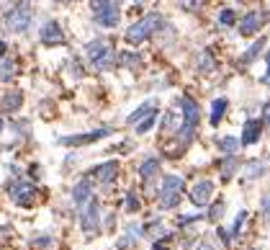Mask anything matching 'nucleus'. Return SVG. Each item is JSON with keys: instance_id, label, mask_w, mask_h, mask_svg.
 <instances>
[{"instance_id": "1", "label": "nucleus", "mask_w": 270, "mask_h": 250, "mask_svg": "<svg viewBox=\"0 0 270 250\" xmlns=\"http://www.w3.org/2000/svg\"><path fill=\"white\" fill-rule=\"evenodd\" d=\"M180 109H183V126H180L178 131V139L188 144L193 139V134H196V126H198V119H201V111H198V104L193 98L183 96L180 98Z\"/></svg>"}, {"instance_id": "2", "label": "nucleus", "mask_w": 270, "mask_h": 250, "mask_svg": "<svg viewBox=\"0 0 270 250\" xmlns=\"http://www.w3.org/2000/svg\"><path fill=\"white\" fill-rule=\"evenodd\" d=\"M85 54H88V60L93 62L95 70H111L116 65V52L111 49V44L103 41V39L90 41L85 47Z\"/></svg>"}, {"instance_id": "3", "label": "nucleus", "mask_w": 270, "mask_h": 250, "mask_svg": "<svg viewBox=\"0 0 270 250\" xmlns=\"http://www.w3.org/2000/svg\"><path fill=\"white\" fill-rule=\"evenodd\" d=\"M160 26H162V16H160V13H147L142 21L131 23V26L126 28V41H129V44H142L144 39L152 36Z\"/></svg>"}, {"instance_id": "4", "label": "nucleus", "mask_w": 270, "mask_h": 250, "mask_svg": "<svg viewBox=\"0 0 270 250\" xmlns=\"http://www.w3.org/2000/svg\"><path fill=\"white\" fill-rule=\"evenodd\" d=\"M31 16H34L31 5H28V3H16V5H13V8L5 13L3 23H5L8 31H13V34H23L26 28L31 26Z\"/></svg>"}, {"instance_id": "5", "label": "nucleus", "mask_w": 270, "mask_h": 250, "mask_svg": "<svg viewBox=\"0 0 270 250\" xmlns=\"http://www.w3.org/2000/svg\"><path fill=\"white\" fill-rule=\"evenodd\" d=\"M183 188H185V183H183L180 175H168V178L162 181V188H160V207L162 209H175Z\"/></svg>"}, {"instance_id": "6", "label": "nucleus", "mask_w": 270, "mask_h": 250, "mask_svg": "<svg viewBox=\"0 0 270 250\" xmlns=\"http://www.w3.org/2000/svg\"><path fill=\"white\" fill-rule=\"evenodd\" d=\"M80 222H83L85 238H95V235L100 232V204H98V199H90V201L85 204Z\"/></svg>"}, {"instance_id": "7", "label": "nucleus", "mask_w": 270, "mask_h": 250, "mask_svg": "<svg viewBox=\"0 0 270 250\" xmlns=\"http://www.w3.org/2000/svg\"><path fill=\"white\" fill-rule=\"evenodd\" d=\"M8 194L18 207H31V204L36 201V186L28 183V181H16V183L8 186Z\"/></svg>"}, {"instance_id": "8", "label": "nucleus", "mask_w": 270, "mask_h": 250, "mask_svg": "<svg viewBox=\"0 0 270 250\" xmlns=\"http://www.w3.org/2000/svg\"><path fill=\"white\" fill-rule=\"evenodd\" d=\"M111 129H95V131H85V134H72V137H62L59 139V144L65 147H83V144H93L103 137H108Z\"/></svg>"}, {"instance_id": "9", "label": "nucleus", "mask_w": 270, "mask_h": 250, "mask_svg": "<svg viewBox=\"0 0 270 250\" xmlns=\"http://www.w3.org/2000/svg\"><path fill=\"white\" fill-rule=\"evenodd\" d=\"M268 18H270L268 13H260V10L247 13V16H242V21H239V34H242V36H252V34H258V31H260V26H263Z\"/></svg>"}, {"instance_id": "10", "label": "nucleus", "mask_w": 270, "mask_h": 250, "mask_svg": "<svg viewBox=\"0 0 270 250\" xmlns=\"http://www.w3.org/2000/svg\"><path fill=\"white\" fill-rule=\"evenodd\" d=\"M39 36H41V41L47 44V47H59V44H65V31H62V26H59L57 21H47V23H44Z\"/></svg>"}, {"instance_id": "11", "label": "nucleus", "mask_w": 270, "mask_h": 250, "mask_svg": "<svg viewBox=\"0 0 270 250\" xmlns=\"http://www.w3.org/2000/svg\"><path fill=\"white\" fill-rule=\"evenodd\" d=\"M211 194H214V183L203 178L190 188V201L196 204V207H206V204L211 201Z\"/></svg>"}, {"instance_id": "12", "label": "nucleus", "mask_w": 270, "mask_h": 250, "mask_svg": "<svg viewBox=\"0 0 270 250\" xmlns=\"http://www.w3.org/2000/svg\"><path fill=\"white\" fill-rule=\"evenodd\" d=\"M93 199V183H90L88 178H83L78 186L72 188V201H75V207L78 209H85V204Z\"/></svg>"}, {"instance_id": "13", "label": "nucleus", "mask_w": 270, "mask_h": 250, "mask_svg": "<svg viewBox=\"0 0 270 250\" xmlns=\"http://www.w3.org/2000/svg\"><path fill=\"white\" fill-rule=\"evenodd\" d=\"M118 18H121V13H118V5H106L100 13H95V23L103 26V28H116L118 26Z\"/></svg>"}, {"instance_id": "14", "label": "nucleus", "mask_w": 270, "mask_h": 250, "mask_svg": "<svg viewBox=\"0 0 270 250\" xmlns=\"http://www.w3.org/2000/svg\"><path fill=\"white\" fill-rule=\"evenodd\" d=\"M90 173H93L100 183H111V181H116L118 163H116V160H108V163H100V165H95V168L90 170Z\"/></svg>"}, {"instance_id": "15", "label": "nucleus", "mask_w": 270, "mask_h": 250, "mask_svg": "<svg viewBox=\"0 0 270 250\" xmlns=\"http://www.w3.org/2000/svg\"><path fill=\"white\" fill-rule=\"evenodd\" d=\"M260 131H263V122H260V119H250V122H245L242 139H239V144H255V142L260 139Z\"/></svg>"}, {"instance_id": "16", "label": "nucleus", "mask_w": 270, "mask_h": 250, "mask_svg": "<svg viewBox=\"0 0 270 250\" xmlns=\"http://www.w3.org/2000/svg\"><path fill=\"white\" fill-rule=\"evenodd\" d=\"M23 104V93L21 91H8L3 98H0V111H5V114H13V111H18Z\"/></svg>"}, {"instance_id": "17", "label": "nucleus", "mask_w": 270, "mask_h": 250, "mask_svg": "<svg viewBox=\"0 0 270 250\" xmlns=\"http://www.w3.org/2000/svg\"><path fill=\"white\" fill-rule=\"evenodd\" d=\"M155 111H157V104H155V101H147V104H142L134 114H129V119H126V122H129V124H139L142 119H147V116H149V114H155Z\"/></svg>"}, {"instance_id": "18", "label": "nucleus", "mask_w": 270, "mask_h": 250, "mask_svg": "<svg viewBox=\"0 0 270 250\" xmlns=\"http://www.w3.org/2000/svg\"><path fill=\"white\" fill-rule=\"evenodd\" d=\"M237 168H239V160H237L234 155H227V157H224L221 163H219V170H221V178H224V181H229L232 175H234V170H237Z\"/></svg>"}, {"instance_id": "19", "label": "nucleus", "mask_w": 270, "mask_h": 250, "mask_svg": "<svg viewBox=\"0 0 270 250\" xmlns=\"http://www.w3.org/2000/svg\"><path fill=\"white\" fill-rule=\"evenodd\" d=\"M157 173H160V160L157 157H149V160H144V163L139 165V175H142L144 181H149Z\"/></svg>"}, {"instance_id": "20", "label": "nucleus", "mask_w": 270, "mask_h": 250, "mask_svg": "<svg viewBox=\"0 0 270 250\" xmlns=\"http://www.w3.org/2000/svg\"><path fill=\"white\" fill-rule=\"evenodd\" d=\"M18 75V62H13V60H0V80H13Z\"/></svg>"}, {"instance_id": "21", "label": "nucleus", "mask_w": 270, "mask_h": 250, "mask_svg": "<svg viewBox=\"0 0 270 250\" xmlns=\"http://www.w3.org/2000/svg\"><path fill=\"white\" fill-rule=\"evenodd\" d=\"M263 47H265V36H260L258 41H255L252 47H250V49L242 54V60H239V62H242V65H250L252 60H258V54L263 52Z\"/></svg>"}, {"instance_id": "22", "label": "nucleus", "mask_w": 270, "mask_h": 250, "mask_svg": "<svg viewBox=\"0 0 270 250\" xmlns=\"http://www.w3.org/2000/svg\"><path fill=\"white\" fill-rule=\"evenodd\" d=\"M198 70L201 72H214L216 70V60H214V54L208 52V49H203L198 54Z\"/></svg>"}, {"instance_id": "23", "label": "nucleus", "mask_w": 270, "mask_h": 250, "mask_svg": "<svg viewBox=\"0 0 270 250\" xmlns=\"http://www.w3.org/2000/svg\"><path fill=\"white\" fill-rule=\"evenodd\" d=\"M216 147H219V152L234 155L239 150V139L237 137H221V139H216Z\"/></svg>"}, {"instance_id": "24", "label": "nucleus", "mask_w": 270, "mask_h": 250, "mask_svg": "<svg viewBox=\"0 0 270 250\" xmlns=\"http://www.w3.org/2000/svg\"><path fill=\"white\" fill-rule=\"evenodd\" d=\"M224 111H227V98H216L211 106V124L219 126V122L224 119Z\"/></svg>"}, {"instance_id": "25", "label": "nucleus", "mask_w": 270, "mask_h": 250, "mask_svg": "<svg viewBox=\"0 0 270 250\" xmlns=\"http://www.w3.org/2000/svg\"><path fill=\"white\" fill-rule=\"evenodd\" d=\"M265 170H268V163L252 160V163H247V178H260V175H265Z\"/></svg>"}, {"instance_id": "26", "label": "nucleus", "mask_w": 270, "mask_h": 250, "mask_svg": "<svg viewBox=\"0 0 270 250\" xmlns=\"http://www.w3.org/2000/svg\"><path fill=\"white\" fill-rule=\"evenodd\" d=\"M155 122H157V114H149L147 119H142V122L137 124V134H147V131L155 126Z\"/></svg>"}, {"instance_id": "27", "label": "nucleus", "mask_w": 270, "mask_h": 250, "mask_svg": "<svg viewBox=\"0 0 270 250\" xmlns=\"http://www.w3.org/2000/svg\"><path fill=\"white\" fill-rule=\"evenodd\" d=\"M219 23H221V26H234V23H237L234 10H232V8H224V10H219Z\"/></svg>"}, {"instance_id": "28", "label": "nucleus", "mask_w": 270, "mask_h": 250, "mask_svg": "<svg viewBox=\"0 0 270 250\" xmlns=\"http://www.w3.org/2000/svg\"><path fill=\"white\" fill-rule=\"evenodd\" d=\"M178 3H180V8H183V10L196 13V10H201V8H203L206 0H178Z\"/></svg>"}, {"instance_id": "29", "label": "nucleus", "mask_w": 270, "mask_h": 250, "mask_svg": "<svg viewBox=\"0 0 270 250\" xmlns=\"http://www.w3.org/2000/svg\"><path fill=\"white\" fill-rule=\"evenodd\" d=\"M224 209H227V207H224V201L214 204V207H211V212L206 214V217H208V222H219V219L224 217Z\"/></svg>"}, {"instance_id": "30", "label": "nucleus", "mask_w": 270, "mask_h": 250, "mask_svg": "<svg viewBox=\"0 0 270 250\" xmlns=\"http://www.w3.org/2000/svg\"><path fill=\"white\" fill-rule=\"evenodd\" d=\"M245 222H247V212H239V214H237V219H234V227H232V232H229V238H237L239 230L245 227Z\"/></svg>"}, {"instance_id": "31", "label": "nucleus", "mask_w": 270, "mask_h": 250, "mask_svg": "<svg viewBox=\"0 0 270 250\" xmlns=\"http://www.w3.org/2000/svg\"><path fill=\"white\" fill-rule=\"evenodd\" d=\"M116 62H121V65H129V67H134V65H139V57L137 54H129V52H121L118 54V60Z\"/></svg>"}, {"instance_id": "32", "label": "nucleus", "mask_w": 270, "mask_h": 250, "mask_svg": "<svg viewBox=\"0 0 270 250\" xmlns=\"http://www.w3.org/2000/svg\"><path fill=\"white\" fill-rule=\"evenodd\" d=\"M134 243H137V238H131V235L126 232V235H124V238H118V243H116V248H118V250H129V248H131Z\"/></svg>"}, {"instance_id": "33", "label": "nucleus", "mask_w": 270, "mask_h": 250, "mask_svg": "<svg viewBox=\"0 0 270 250\" xmlns=\"http://www.w3.org/2000/svg\"><path fill=\"white\" fill-rule=\"evenodd\" d=\"M139 207H142V204H139L137 194H129V196H126V209L134 214V212H139Z\"/></svg>"}, {"instance_id": "34", "label": "nucleus", "mask_w": 270, "mask_h": 250, "mask_svg": "<svg viewBox=\"0 0 270 250\" xmlns=\"http://www.w3.org/2000/svg\"><path fill=\"white\" fill-rule=\"evenodd\" d=\"M106 5H111V0H90V8H93V13H100Z\"/></svg>"}, {"instance_id": "35", "label": "nucleus", "mask_w": 270, "mask_h": 250, "mask_svg": "<svg viewBox=\"0 0 270 250\" xmlns=\"http://www.w3.org/2000/svg\"><path fill=\"white\" fill-rule=\"evenodd\" d=\"M49 243H52V238H36V240H31L34 248H44V245H49Z\"/></svg>"}, {"instance_id": "36", "label": "nucleus", "mask_w": 270, "mask_h": 250, "mask_svg": "<svg viewBox=\"0 0 270 250\" xmlns=\"http://www.w3.org/2000/svg\"><path fill=\"white\" fill-rule=\"evenodd\" d=\"M263 212L270 217V194H268V196H263Z\"/></svg>"}, {"instance_id": "37", "label": "nucleus", "mask_w": 270, "mask_h": 250, "mask_svg": "<svg viewBox=\"0 0 270 250\" xmlns=\"http://www.w3.org/2000/svg\"><path fill=\"white\" fill-rule=\"evenodd\" d=\"M265 60H268V72H265L263 83H268V85H270V49H268V57H265Z\"/></svg>"}, {"instance_id": "38", "label": "nucleus", "mask_w": 270, "mask_h": 250, "mask_svg": "<svg viewBox=\"0 0 270 250\" xmlns=\"http://www.w3.org/2000/svg\"><path fill=\"white\" fill-rule=\"evenodd\" d=\"M196 250H214V245L208 243V240H203V243H198V248Z\"/></svg>"}, {"instance_id": "39", "label": "nucleus", "mask_w": 270, "mask_h": 250, "mask_svg": "<svg viewBox=\"0 0 270 250\" xmlns=\"http://www.w3.org/2000/svg\"><path fill=\"white\" fill-rule=\"evenodd\" d=\"M263 119H265V124H270V104H268L265 111H263Z\"/></svg>"}, {"instance_id": "40", "label": "nucleus", "mask_w": 270, "mask_h": 250, "mask_svg": "<svg viewBox=\"0 0 270 250\" xmlns=\"http://www.w3.org/2000/svg\"><path fill=\"white\" fill-rule=\"evenodd\" d=\"M155 250H170V248H168V245H165V240H160V243L155 240Z\"/></svg>"}, {"instance_id": "41", "label": "nucleus", "mask_w": 270, "mask_h": 250, "mask_svg": "<svg viewBox=\"0 0 270 250\" xmlns=\"http://www.w3.org/2000/svg\"><path fill=\"white\" fill-rule=\"evenodd\" d=\"M5 49H8V47H5V41H0V57L5 54Z\"/></svg>"}, {"instance_id": "42", "label": "nucleus", "mask_w": 270, "mask_h": 250, "mask_svg": "<svg viewBox=\"0 0 270 250\" xmlns=\"http://www.w3.org/2000/svg\"><path fill=\"white\" fill-rule=\"evenodd\" d=\"M57 3H72V0H57Z\"/></svg>"}, {"instance_id": "43", "label": "nucleus", "mask_w": 270, "mask_h": 250, "mask_svg": "<svg viewBox=\"0 0 270 250\" xmlns=\"http://www.w3.org/2000/svg\"><path fill=\"white\" fill-rule=\"evenodd\" d=\"M0 131H3V119H0Z\"/></svg>"}, {"instance_id": "44", "label": "nucleus", "mask_w": 270, "mask_h": 250, "mask_svg": "<svg viewBox=\"0 0 270 250\" xmlns=\"http://www.w3.org/2000/svg\"><path fill=\"white\" fill-rule=\"evenodd\" d=\"M250 250H255V248H250Z\"/></svg>"}]
</instances>
